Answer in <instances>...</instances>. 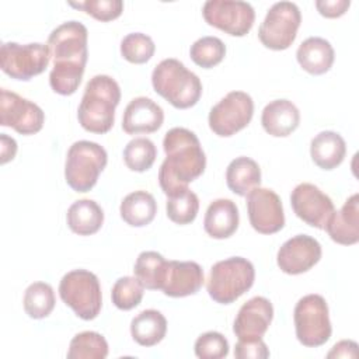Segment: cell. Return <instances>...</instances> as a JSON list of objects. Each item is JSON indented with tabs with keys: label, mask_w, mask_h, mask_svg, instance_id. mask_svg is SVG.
<instances>
[{
	"label": "cell",
	"mask_w": 359,
	"mask_h": 359,
	"mask_svg": "<svg viewBox=\"0 0 359 359\" xmlns=\"http://www.w3.org/2000/svg\"><path fill=\"white\" fill-rule=\"evenodd\" d=\"M87 38L88 31L79 21L63 22L50 32L46 45L53 57L49 84L55 93L72 95L79 88L88 57Z\"/></svg>",
	"instance_id": "1"
},
{
	"label": "cell",
	"mask_w": 359,
	"mask_h": 359,
	"mask_svg": "<svg viewBox=\"0 0 359 359\" xmlns=\"http://www.w3.org/2000/svg\"><path fill=\"white\" fill-rule=\"evenodd\" d=\"M165 160L158 170V182L167 196L188 188L201 177L206 167V157L194 132L185 128L170 129L163 139Z\"/></svg>",
	"instance_id": "2"
},
{
	"label": "cell",
	"mask_w": 359,
	"mask_h": 359,
	"mask_svg": "<svg viewBox=\"0 0 359 359\" xmlns=\"http://www.w3.org/2000/svg\"><path fill=\"white\" fill-rule=\"evenodd\" d=\"M121 101V88L115 79L97 74L87 83L77 118L83 129L91 133H107L114 126L115 108Z\"/></svg>",
	"instance_id": "3"
},
{
	"label": "cell",
	"mask_w": 359,
	"mask_h": 359,
	"mask_svg": "<svg viewBox=\"0 0 359 359\" xmlns=\"http://www.w3.org/2000/svg\"><path fill=\"white\" fill-rule=\"evenodd\" d=\"M154 91L178 109L194 107L202 95L199 77L177 59L161 60L151 73Z\"/></svg>",
	"instance_id": "4"
},
{
	"label": "cell",
	"mask_w": 359,
	"mask_h": 359,
	"mask_svg": "<svg viewBox=\"0 0 359 359\" xmlns=\"http://www.w3.org/2000/svg\"><path fill=\"white\" fill-rule=\"evenodd\" d=\"M255 279L254 265L243 257H231L210 268L206 289L220 304H230L251 289Z\"/></svg>",
	"instance_id": "5"
},
{
	"label": "cell",
	"mask_w": 359,
	"mask_h": 359,
	"mask_svg": "<svg viewBox=\"0 0 359 359\" xmlns=\"http://www.w3.org/2000/svg\"><path fill=\"white\" fill-rule=\"evenodd\" d=\"M108 161L102 146L90 140L74 142L67 150L65 178L76 192H88L98 181Z\"/></svg>",
	"instance_id": "6"
},
{
	"label": "cell",
	"mask_w": 359,
	"mask_h": 359,
	"mask_svg": "<svg viewBox=\"0 0 359 359\" xmlns=\"http://www.w3.org/2000/svg\"><path fill=\"white\" fill-rule=\"evenodd\" d=\"M59 296L81 320H94L101 311L100 280L90 271L74 269L67 272L59 283Z\"/></svg>",
	"instance_id": "7"
},
{
	"label": "cell",
	"mask_w": 359,
	"mask_h": 359,
	"mask_svg": "<svg viewBox=\"0 0 359 359\" xmlns=\"http://www.w3.org/2000/svg\"><path fill=\"white\" fill-rule=\"evenodd\" d=\"M296 337L300 344L309 348L324 345L332 332L328 304L320 294H307L302 297L293 311Z\"/></svg>",
	"instance_id": "8"
},
{
	"label": "cell",
	"mask_w": 359,
	"mask_h": 359,
	"mask_svg": "<svg viewBox=\"0 0 359 359\" xmlns=\"http://www.w3.org/2000/svg\"><path fill=\"white\" fill-rule=\"evenodd\" d=\"M50 60V50L45 43L4 42L0 48V67L15 80H31L45 72Z\"/></svg>",
	"instance_id": "9"
},
{
	"label": "cell",
	"mask_w": 359,
	"mask_h": 359,
	"mask_svg": "<svg viewBox=\"0 0 359 359\" xmlns=\"http://www.w3.org/2000/svg\"><path fill=\"white\" fill-rule=\"evenodd\" d=\"M302 22L299 7L292 1H278L266 13L258 29L261 43L272 50L287 49L296 39Z\"/></svg>",
	"instance_id": "10"
},
{
	"label": "cell",
	"mask_w": 359,
	"mask_h": 359,
	"mask_svg": "<svg viewBox=\"0 0 359 359\" xmlns=\"http://www.w3.org/2000/svg\"><path fill=\"white\" fill-rule=\"evenodd\" d=\"M254 101L244 91H231L209 112V128L222 137H229L244 129L252 119Z\"/></svg>",
	"instance_id": "11"
},
{
	"label": "cell",
	"mask_w": 359,
	"mask_h": 359,
	"mask_svg": "<svg viewBox=\"0 0 359 359\" xmlns=\"http://www.w3.org/2000/svg\"><path fill=\"white\" fill-rule=\"evenodd\" d=\"M205 21L233 36H244L252 28L255 11L247 1L209 0L203 4Z\"/></svg>",
	"instance_id": "12"
},
{
	"label": "cell",
	"mask_w": 359,
	"mask_h": 359,
	"mask_svg": "<svg viewBox=\"0 0 359 359\" xmlns=\"http://www.w3.org/2000/svg\"><path fill=\"white\" fill-rule=\"evenodd\" d=\"M45 122V114L35 102L1 88L0 125L13 128L21 135L38 133Z\"/></svg>",
	"instance_id": "13"
},
{
	"label": "cell",
	"mask_w": 359,
	"mask_h": 359,
	"mask_svg": "<svg viewBox=\"0 0 359 359\" xmlns=\"http://www.w3.org/2000/svg\"><path fill=\"white\" fill-rule=\"evenodd\" d=\"M247 212L250 224L261 234L278 233L285 226L282 201L272 189L254 188L247 195Z\"/></svg>",
	"instance_id": "14"
},
{
	"label": "cell",
	"mask_w": 359,
	"mask_h": 359,
	"mask_svg": "<svg viewBox=\"0 0 359 359\" xmlns=\"http://www.w3.org/2000/svg\"><path fill=\"white\" fill-rule=\"evenodd\" d=\"M290 203L296 216L316 229H324L335 212L331 198L310 182H302L294 187L290 195Z\"/></svg>",
	"instance_id": "15"
},
{
	"label": "cell",
	"mask_w": 359,
	"mask_h": 359,
	"mask_svg": "<svg viewBox=\"0 0 359 359\" xmlns=\"http://www.w3.org/2000/svg\"><path fill=\"white\" fill-rule=\"evenodd\" d=\"M321 258L320 243L307 234H297L282 244L276 261L282 272L299 275L311 269Z\"/></svg>",
	"instance_id": "16"
},
{
	"label": "cell",
	"mask_w": 359,
	"mask_h": 359,
	"mask_svg": "<svg viewBox=\"0 0 359 359\" xmlns=\"http://www.w3.org/2000/svg\"><path fill=\"white\" fill-rule=\"evenodd\" d=\"M272 318V303L266 297L255 296L240 307L234 320L233 331L238 339H258L264 337Z\"/></svg>",
	"instance_id": "17"
},
{
	"label": "cell",
	"mask_w": 359,
	"mask_h": 359,
	"mask_svg": "<svg viewBox=\"0 0 359 359\" xmlns=\"http://www.w3.org/2000/svg\"><path fill=\"white\" fill-rule=\"evenodd\" d=\"M203 271L194 261H168L163 293L170 297L195 294L203 285Z\"/></svg>",
	"instance_id": "18"
},
{
	"label": "cell",
	"mask_w": 359,
	"mask_h": 359,
	"mask_svg": "<svg viewBox=\"0 0 359 359\" xmlns=\"http://www.w3.org/2000/svg\"><path fill=\"white\" fill-rule=\"evenodd\" d=\"M164 122L163 108L147 97L133 98L125 108L122 129L128 135L153 133Z\"/></svg>",
	"instance_id": "19"
},
{
	"label": "cell",
	"mask_w": 359,
	"mask_h": 359,
	"mask_svg": "<svg viewBox=\"0 0 359 359\" xmlns=\"http://www.w3.org/2000/svg\"><path fill=\"white\" fill-rule=\"evenodd\" d=\"M324 229L338 244H356L359 241V195L349 196L344 206L331 215Z\"/></svg>",
	"instance_id": "20"
},
{
	"label": "cell",
	"mask_w": 359,
	"mask_h": 359,
	"mask_svg": "<svg viewBox=\"0 0 359 359\" xmlns=\"http://www.w3.org/2000/svg\"><path fill=\"white\" fill-rule=\"evenodd\" d=\"M261 123L271 136L285 137L297 129L300 112L289 100H273L262 109Z\"/></svg>",
	"instance_id": "21"
},
{
	"label": "cell",
	"mask_w": 359,
	"mask_h": 359,
	"mask_svg": "<svg viewBox=\"0 0 359 359\" xmlns=\"http://www.w3.org/2000/svg\"><path fill=\"white\" fill-rule=\"evenodd\" d=\"M238 208L231 199L213 201L205 213L203 229L212 237L217 240L233 236L238 227Z\"/></svg>",
	"instance_id": "22"
},
{
	"label": "cell",
	"mask_w": 359,
	"mask_h": 359,
	"mask_svg": "<svg viewBox=\"0 0 359 359\" xmlns=\"http://www.w3.org/2000/svg\"><path fill=\"white\" fill-rule=\"evenodd\" d=\"M334 48L321 36H310L304 39L296 52V59L303 70L310 74H324L334 63Z\"/></svg>",
	"instance_id": "23"
},
{
	"label": "cell",
	"mask_w": 359,
	"mask_h": 359,
	"mask_svg": "<svg viewBox=\"0 0 359 359\" xmlns=\"http://www.w3.org/2000/svg\"><path fill=\"white\" fill-rule=\"evenodd\" d=\"M346 144L344 137L332 130H324L316 135L310 143V156L323 170L337 168L345 158Z\"/></svg>",
	"instance_id": "24"
},
{
	"label": "cell",
	"mask_w": 359,
	"mask_h": 359,
	"mask_svg": "<svg viewBox=\"0 0 359 359\" xmlns=\"http://www.w3.org/2000/svg\"><path fill=\"white\" fill-rule=\"evenodd\" d=\"M67 226L79 236H91L97 233L104 223V212L93 199H80L67 209Z\"/></svg>",
	"instance_id": "25"
},
{
	"label": "cell",
	"mask_w": 359,
	"mask_h": 359,
	"mask_svg": "<svg viewBox=\"0 0 359 359\" xmlns=\"http://www.w3.org/2000/svg\"><path fill=\"white\" fill-rule=\"evenodd\" d=\"M226 182L231 192L247 196L261 184V168L250 157H236L226 170Z\"/></svg>",
	"instance_id": "26"
},
{
	"label": "cell",
	"mask_w": 359,
	"mask_h": 359,
	"mask_svg": "<svg viewBox=\"0 0 359 359\" xmlns=\"http://www.w3.org/2000/svg\"><path fill=\"white\" fill-rule=\"evenodd\" d=\"M123 222L133 227L150 224L157 213V202L154 196L146 191H135L123 198L119 206Z\"/></svg>",
	"instance_id": "27"
},
{
	"label": "cell",
	"mask_w": 359,
	"mask_h": 359,
	"mask_svg": "<svg viewBox=\"0 0 359 359\" xmlns=\"http://www.w3.org/2000/svg\"><path fill=\"white\" fill-rule=\"evenodd\" d=\"M167 332V320L158 310H143L130 323L132 338L142 346H154Z\"/></svg>",
	"instance_id": "28"
},
{
	"label": "cell",
	"mask_w": 359,
	"mask_h": 359,
	"mask_svg": "<svg viewBox=\"0 0 359 359\" xmlns=\"http://www.w3.org/2000/svg\"><path fill=\"white\" fill-rule=\"evenodd\" d=\"M168 261L156 251H143L139 254L135 262V276L140 283L150 290H157L163 287Z\"/></svg>",
	"instance_id": "29"
},
{
	"label": "cell",
	"mask_w": 359,
	"mask_h": 359,
	"mask_svg": "<svg viewBox=\"0 0 359 359\" xmlns=\"http://www.w3.org/2000/svg\"><path fill=\"white\" fill-rule=\"evenodd\" d=\"M108 355L107 339L95 331H83L70 341L67 359H105Z\"/></svg>",
	"instance_id": "30"
},
{
	"label": "cell",
	"mask_w": 359,
	"mask_h": 359,
	"mask_svg": "<svg viewBox=\"0 0 359 359\" xmlns=\"http://www.w3.org/2000/svg\"><path fill=\"white\" fill-rule=\"evenodd\" d=\"M55 293L49 283L34 282L24 293V310L35 320L48 317L55 307Z\"/></svg>",
	"instance_id": "31"
},
{
	"label": "cell",
	"mask_w": 359,
	"mask_h": 359,
	"mask_svg": "<svg viewBox=\"0 0 359 359\" xmlns=\"http://www.w3.org/2000/svg\"><path fill=\"white\" fill-rule=\"evenodd\" d=\"M157 157L154 143L147 137H135L123 149V161L126 167L136 172L147 171Z\"/></svg>",
	"instance_id": "32"
},
{
	"label": "cell",
	"mask_w": 359,
	"mask_h": 359,
	"mask_svg": "<svg viewBox=\"0 0 359 359\" xmlns=\"http://www.w3.org/2000/svg\"><path fill=\"white\" fill-rule=\"evenodd\" d=\"M167 216L177 224H188L195 220L199 210V199L189 188L168 196L167 199Z\"/></svg>",
	"instance_id": "33"
},
{
	"label": "cell",
	"mask_w": 359,
	"mask_h": 359,
	"mask_svg": "<svg viewBox=\"0 0 359 359\" xmlns=\"http://www.w3.org/2000/svg\"><path fill=\"white\" fill-rule=\"evenodd\" d=\"M189 55L195 65L203 69H210L223 60L226 45L216 36H202L191 45Z\"/></svg>",
	"instance_id": "34"
},
{
	"label": "cell",
	"mask_w": 359,
	"mask_h": 359,
	"mask_svg": "<svg viewBox=\"0 0 359 359\" xmlns=\"http://www.w3.org/2000/svg\"><path fill=\"white\" fill-rule=\"evenodd\" d=\"M143 289L144 286L136 276H122L112 286V303L119 310H132L140 304Z\"/></svg>",
	"instance_id": "35"
},
{
	"label": "cell",
	"mask_w": 359,
	"mask_h": 359,
	"mask_svg": "<svg viewBox=\"0 0 359 359\" xmlns=\"http://www.w3.org/2000/svg\"><path fill=\"white\" fill-rule=\"evenodd\" d=\"M156 45L153 39L142 32L128 34L121 42V55L130 63L142 65L151 59Z\"/></svg>",
	"instance_id": "36"
},
{
	"label": "cell",
	"mask_w": 359,
	"mask_h": 359,
	"mask_svg": "<svg viewBox=\"0 0 359 359\" xmlns=\"http://www.w3.org/2000/svg\"><path fill=\"white\" fill-rule=\"evenodd\" d=\"M195 355L201 359H222L229 355V342L223 334L209 331L195 341Z\"/></svg>",
	"instance_id": "37"
},
{
	"label": "cell",
	"mask_w": 359,
	"mask_h": 359,
	"mask_svg": "<svg viewBox=\"0 0 359 359\" xmlns=\"http://www.w3.org/2000/svg\"><path fill=\"white\" fill-rule=\"evenodd\" d=\"M69 6L80 8L84 13L93 15L98 21H112L118 18L123 11V3L121 0H87V1H69Z\"/></svg>",
	"instance_id": "38"
},
{
	"label": "cell",
	"mask_w": 359,
	"mask_h": 359,
	"mask_svg": "<svg viewBox=\"0 0 359 359\" xmlns=\"http://www.w3.org/2000/svg\"><path fill=\"white\" fill-rule=\"evenodd\" d=\"M268 356L269 349L262 338L250 341L238 339L234 346V358L237 359H266Z\"/></svg>",
	"instance_id": "39"
},
{
	"label": "cell",
	"mask_w": 359,
	"mask_h": 359,
	"mask_svg": "<svg viewBox=\"0 0 359 359\" xmlns=\"http://www.w3.org/2000/svg\"><path fill=\"white\" fill-rule=\"evenodd\" d=\"M349 0H317L316 7L323 17L327 18H337L346 13L349 8Z\"/></svg>",
	"instance_id": "40"
},
{
	"label": "cell",
	"mask_w": 359,
	"mask_h": 359,
	"mask_svg": "<svg viewBox=\"0 0 359 359\" xmlns=\"http://www.w3.org/2000/svg\"><path fill=\"white\" fill-rule=\"evenodd\" d=\"M356 356H358V344L349 339L339 341L327 353V358H356Z\"/></svg>",
	"instance_id": "41"
},
{
	"label": "cell",
	"mask_w": 359,
	"mask_h": 359,
	"mask_svg": "<svg viewBox=\"0 0 359 359\" xmlns=\"http://www.w3.org/2000/svg\"><path fill=\"white\" fill-rule=\"evenodd\" d=\"M0 149H1L0 163L6 164L7 161H10V160H13L15 157L17 142L13 137L7 136L6 133H1L0 135Z\"/></svg>",
	"instance_id": "42"
}]
</instances>
